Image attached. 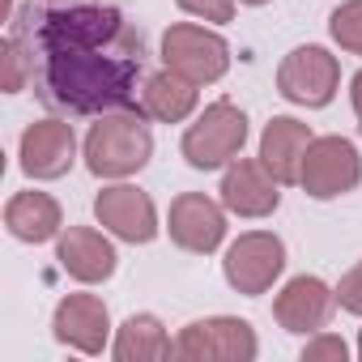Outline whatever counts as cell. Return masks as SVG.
I'll list each match as a JSON object with an SVG mask.
<instances>
[{
    "label": "cell",
    "instance_id": "cell-8",
    "mask_svg": "<svg viewBox=\"0 0 362 362\" xmlns=\"http://www.w3.org/2000/svg\"><path fill=\"white\" fill-rule=\"evenodd\" d=\"M281 269H286V247L277 235H264V230L235 239L226 252V281L239 294H264L281 277Z\"/></svg>",
    "mask_w": 362,
    "mask_h": 362
},
{
    "label": "cell",
    "instance_id": "cell-3",
    "mask_svg": "<svg viewBox=\"0 0 362 362\" xmlns=\"http://www.w3.org/2000/svg\"><path fill=\"white\" fill-rule=\"evenodd\" d=\"M247 141V115L230 103H214L205 107V115L184 132V158L197 170H214L222 162H230Z\"/></svg>",
    "mask_w": 362,
    "mask_h": 362
},
{
    "label": "cell",
    "instance_id": "cell-1",
    "mask_svg": "<svg viewBox=\"0 0 362 362\" xmlns=\"http://www.w3.org/2000/svg\"><path fill=\"white\" fill-rule=\"evenodd\" d=\"M47 107L98 115L132 103L145 43L119 9L98 0H30L9 35Z\"/></svg>",
    "mask_w": 362,
    "mask_h": 362
},
{
    "label": "cell",
    "instance_id": "cell-23",
    "mask_svg": "<svg viewBox=\"0 0 362 362\" xmlns=\"http://www.w3.org/2000/svg\"><path fill=\"white\" fill-rule=\"evenodd\" d=\"M337 303H341L345 311L362 315V264H358L354 273H345V277H341V286H337Z\"/></svg>",
    "mask_w": 362,
    "mask_h": 362
},
{
    "label": "cell",
    "instance_id": "cell-17",
    "mask_svg": "<svg viewBox=\"0 0 362 362\" xmlns=\"http://www.w3.org/2000/svg\"><path fill=\"white\" fill-rule=\"evenodd\" d=\"M5 226L22 243H47L60 230V205L47 192H18L5 205Z\"/></svg>",
    "mask_w": 362,
    "mask_h": 362
},
{
    "label": "cell",
    "instance_id": "cell-22",
    "mask_svg": "<svg viewBox=\"0 0 362 362\" xmlns=\"http://www.w3.org/2000/svg\"><path fill=\"white\" fill-rule=\"evenodd\" d=\"M179 9L205 18V22H230L235 18V0H179Z\"/></svg>",
    "mask_w": 362,
    "mask_h": 362
},
{
    "label": "cell",
    "instance_id": "cell-12",
    "mask_svg": "<svg viewBox=\"0 0 362 362\" xmlns=\"http://www.w3.org/2000/svg\"><path fill=\"white\" fill-rule=\"evenodd\" d=\"M226 235V218L222 209L201 197V192H184V197H175L170 205V239L179 247H188V252H214Z\"/></svg>",
    "mask_w": 362,
    "mask_h": 362
},
{
    "label": "cell",
    "instance_id": "cell-10",
    "mask_svg": "<svg viewBox=\"0 0 362 362\" xmlns=\"http://www.w3.org/2000/svg\"><path fill=\"white\" fill-rule=\"evenodd\" d=\"M222 201H226V209L239 214V218H264V214L277 209L281 192H277V179H273V170H269L264 162L239 158V162L226 170V179H222Z\"/></svg>",
    "mask_w": 362,
    "mask_h": 362
},
{
    "label": "cell",
    "instance_id": "cell-16",
    "mask_svg": "<svg viewBox=\"0 0 362 362\" xmlns=\"http://www.w3.org/2000/svg\"><path fill=\"white\" fill-rule=\"evenodd\" d=\"M56 256H60L64 273H73L77 281H107L115 273V247L90 226H69L60 235Z\"/></svg>",
    "mask_w": 362,
    "mask_h": 362
},
{
    "label": "cell",
    "instance_id": "cell-5",
    "mask_svg": "<svg viewBox=\"0 0 362 362\" xmlns=\"http://www.w3.org/2000/svg\"><path fill=\"white\" fill-rule=\"evenodd\" d=\"M175 354L188 362H252L256 358V332L247 320H197L179 332Z\"/></svg>",
    "mask_w": 362,
    "mask_h": 362
},
{
    "label": "cell",
    "instance_id": "cell-2",
    "mask_svg": "<svg viewBox=\"0 0 362 362\" xmlns=\"http://www.w3.org/2000/svg\"><path fill=\"white\" fill-rule=\"evenodd\" d=\"M153 153V136L145 124V111H119V115H103L90 136H86V166L98 179H124L132 170H141Z\"/></svg>",
    "mask_w": 362,
    "mask_h": 362
},
{
    "label": "cell",
    "instance_id": "cell-4",
    "mask_svg": "<svg viewBox=\"0 0 362 362\" xmlns=\"http://www.w3.org/2000/svg\"><path fill=\"white\" fill-rule=\"evenodd\" d=\"M162 60L192 86H209L230 69V47L205 26H170L162 39Z\"/></svg>",
    "mask_w": 362,
    "mask_h": 362
},
{
    "label": "cell",
    "instance_id": "cell-21",
    "mask_svg": "<svg viewBox=\"0 0 362 362\" xmlns=\"http://www.w3.org/2000/svg\"><path fill=\"white\" fill-rule=\"evenodd\" d=\"M0 64H5V90L18 94V90L26 86L30 69H26V56H22V47H18L13 39H5V47H0Z\"/></svg>",
    "mask_w": 362,
    "mask_h": 362
},
{
    "label": "cell",
    "instance_id": "cell-24",
    "mask_svg": "<svg viewBox=\"0 0 362 362\" xmlns=\"http://www.w3.org/2000/svg\"><path fill=\"white\" fill-rule=\"evenodd\" d=\"M345 341L341 337H320V341H311L307 349H303V362H324V358H337V362H345Z\"/></svg>",
    "mask_w": 362,
    "mask_h": 362
},
{
    "label": "cell",
    "instance_id": "cell-26",
    "mask_svg": "<svg viewBox=\"0 0 362 362\" xmlns=\"http://www.w3.org/2000/svg\"><path fill=\"white\" fill-rule=\"evenodd\" d=\"M243 5H264V0H243Z\"/></svg>",
    "mask_w": 362,
    "mask_h": 362
},
{
    "label": "cell",
    "instance_id": "cell-14",
    "mask_svg": "<svg viewBox=\"0 0 362 362\" xmlns=\"http://www.w3.org/2000/svg\"><path fill=\"white\" fill-rule=\"evenodd\" d=\"M332 290L320 281V277H294L281 294H277V303H273V315H277V324L286 328V332H315V328H324V320H328V311H332Z\"/></svg>",
    "mask_w": 362,
    "mask_h": 362
},
{
    "label": "cell",
    "instance_id": "cell-15",
    "mask_svg": "<svg viewBox=\"0 0 362 362\" xmlns=\"http://www.w3.org/2000/svg\"><path fill=\"white\" fill-rule=\"evenodd\" d=\"M311 141H315V136H311V128H307V124H298V119L281 115V119H273V124L264 128V136H260V162L273 170L277 184H298L303 153H307V145H311Z\"/></svg>",
    "mask_w": 362,
    "mask_h": 362
},
{
    "label": "cell",
    "instance_id": "cell-9",
    "mask_svg": "<svg viewBox=\"0 0 362 362\" xmlns=\"http://www.w3.org/2000/svg\"><path fill=\"white\" fill-rule=\"evenodd\" d=\"M94 214H98V222H103L111 235H119V239H128V243H149V239L158 235L153 201H149L141 188H128V184L103 188L98 201H94Z\"/></svg>",
    "mask_w": 362,
    "mask_h": 362
},
{
    "label": "cell",
    "instance_id": "cell-19",
    "mask_svg": "<svg viewBox=\"0 0 362 362\" xmlns=\"http://www.w3.org/2000/svg\"><path fill=\"white\" fill-rule=\"evenodd\" d=\"M166 354H170V341H166V332L153 315L124 320V328L115 337V358L119 362H153V358H166Z\"/></svg>",
    "mask_w": 362,
    "mask_h": 362
},
{
    "label": "cell",
    "instance_id": "cell-6",
    "mask_svg": "<svg viewBox=\"0 0 362 362\" xmlns=\"http://www.w3.org/2000/svg\"><path fill=\"white\" fill-rule=\"evenodd\" d=\"M362 179V162H358V149L345 141V136H315L303 153V170H298V184L328 201V197H341L349 188H358Z\"/></svg>",
    "mask_w": 362,
    "mask_h": 362
},
{
    "label": "cell",
    "instance_id": "cell-11",
    "mask_svg": "<svg viewBox=\"0 0 362 362\" xmlns=\"http://www.w3.org/2000/svg\"><path fill=\"white\" fill-rule=\"evenodd\" d=\"M73 128L64 119H39L22 132V170L35 179H60L73 166Z\"/></svg>",
    "mask_w": 362,
    "mask_h": 362
},
{
    "label": "cell",
    "instance_id": "cell-25",
    "mask_svg": "<svg viewBox=\"0 0 362 362\" xmlns=\"http://www.w3.org/2000/svg\"><path fill=\"white\" fill-rule=\"evenodd\" d=\"M349 94H354V115H358V124H362V73L354 77V90H349Z\"/></svg>",
    "mask_w": 362,
    "mask_h": 362
},
{
    "label": "cell",
    "instance_id": "cell-27",
    "mask_svg": "<svg viewBox=\"0 0 362 362\" xmlns=\"http://www.w3.org/2000/svg\"><path fill=\"white\" fill-rule=\"evenodd\" d=\"M358 354H362V337H358Z\"/></svg>",
    "mask_w": 362,
    "mask_h": 362
},
{
    "label": "cell",
    "instance_id": "cell-18",
    "mask_svg": "<svg viewBox=\"0 0 362 362\" xmlns=\"http://www.w3.org/2000/svg\"><path fill=\"white\" fill-rule=\"evenodd\" d=\"M197 107V86L188 77H179L175 69L158 73L145 81V94H141V111L149 119H162V124H179V119H188Z\"/></svg>",
    "mask_w": 362,
    "mask_h": 362
},
{
    "label": "cell",
    "instance_id": "cell-20",
    "mask_svg": "<svg viewBox=\"0 0 362 362\" xmlns=\"http://www.w3.org/2000/svg\"><path fill=\"white\" fill-rule=\"evenodd\" d=\"M332 39L345 52L362 56V0H345V5L332 13Z\"/></svg>",
    "mask_w": 362,
    "mask_h": 362
},
{
    "label": "cell",
    "instance_id": "cell-7",
    "mask_svg": "<svg viewBox=\"0 0 362 362\" xmlns=\"http://www.w3.org/2000/svg\"><path fill=\"white\" fill-rule=\"evenodd\" d=\"M341 69L324 47H294L277 69V90L298 107H324L337 94Z\"/></svg>",
    "mask_w": 362,
    "mask_h": 362
},
{
    "label": "cell",
    "instance_id": "cell-13",
    "mask_svg": "<svg viewBox=\"0 0 362 362\" xmlns=\"http://www.w3.org/2000/svg\"><path fill=\"white\" fill-rule=\"evenodd\" d=\"M107 303L94 298V294H69L60 307H56V337L81 354H103L107 345Z\"/></svg>",
    "mask_w": 362,
    "mask_h": 362
}]
</instances>
